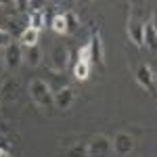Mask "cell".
Wrapping results in <instances>:
<instances>
[{
	"instance_id": "obj_23",
	"label": "cell",
	"mask_w": 157,
	"mask_h": 157,
	"mask_svg": "<svg viewBox=\"0 0 157 157\" xmlns=\"http://www.w3.org/2000/svg\"><path fill=\"white\" fill-rule=\"evenodd\" d=\"M0 157H13L11 151H6V149H0Z\"/></svg>"
},
{
	"instance_id": "obj_24",
	"label": "cell",
	"mask_w": 157,
	"mask_h": 157,
	"mask_svg": "<svg viewBox=\"0 0 157 157\" xmlns=\"http://www.w3.org/2000/svg\"><path fill=\"white\" fill-rule=\"evenodd\" d=\"M0 111H2V105H0Z\"/></svg>"
},
{
	"instance_id": "obj_22",
	"label": "cell",
	"mask_w": 157,
	"mask_h": 157,
	"mask_svg": "<svg viewBox=\"0 0 157 157\" xmlns=\"http://www.w3.org/2000/svg\"><path fill=\"white\" fill-rule=\"evenodd\" d=\"M4 71H6V65H4V55L0 52V75H2Z\"/></svg>"
},
{
	"instance_id": "obj_20",
	"label": "cell",
	"mask_w": 157,
	"mask_h": 157,
	"mask_svg": "<svg viewBox=\"0 0 157 157\" xmlns=\"http://www.w3.org/2000/svg\"><path fill=\"white\" fill-rule=\"evenodd\" d=\"M11 34L6 32V29H0V48H6L9 44H11Z\"/></svg>"
},
{
	"instance_id": "obj_11",
	"label": "cell",
	"mask_w": 157,
	"mask_h": 157,
	"mask_svg": "<svg viewBox=\"0 0 157 157\" xmlns=\"http://www.w3.org/2000/svg\"><path fill=\"white\" fill-rule=\"evenodd\" d=\"M143 46H147L149 50L157 48V32H155L153 19H149V21L143 25Z\"/></svg>"
},
{
	"instance_id": "obj_21",
	"label": "cell",
	"mask_w": 157,
	"mask_h": 157,
	"mask_svg": "<svg viewBox=\"0 0 157 157\" xmlns=\"http://www.w3.org/2000/svg\"><path fill=\"white\" fill-rule=\"evenodd\" d=\"M15 11L17 13H29V2H15Z\"/></svg>"
},
{
	"instance_id": "obj_19",
	"label": "cell",
	"mask_w": 157,
	"mask_h": 157,
	"mask_svg": "<svg viewBox=\"0 0 157 157\" xmlns=\"http://www.w3.org/2000/svg\"><path fill=\"white\" fill-rule=\"evenodd\" d=\"M63 15H65V25H67V34L75 32V29L80 27V15H78V13H73V11H65Z\"/></svg>"
},
{
	"instance_id": "obj_8",
	"label": "cell",
	"mask_w": 157,
	"mask_h": 157,
	"mask_svg": "<svg viewBox=\"0 0 157 157\" xmlns=\"http://www.w3.org/2000/svg\"><path fill=\"white\" fill-rule=\"evenodd\" d=\"M88 52H90V61L92 65H105V46H103V38L98 32L92 34L90 42H88Z\"/></svg>"
},
{
	"instance_id": "obj_9",
	"label": "cell",
	"mask_w": 157,
	"mask_h": 157,
	"mask_svg": "<svg viewBox=\"0 0 157 157\" xmlns=\"http://www.w3.org/2000/svg\"><path fill=\"white\" fill-rule=\"evenodd\" d=\"M4 65L6 69H17L21 63H23V48L19 42H11L6 48H4Z\"/></svg>"
},
{
	"instance_id": "obj_18",
	"label": "cell",
	"mask_w": 157,
	"mask_h": 157,
	"mask_svg": "<svg viewBox=\"0 0 157 157\" xmlns=\"http://www.w3.org/2000/svg\"><path fill=\"white\" fill-rule=\"evenodd\" d=\"M61 157H88V155H86V143H84V140L75 143V145L69 147L65 153H61Z\"/></svg>"
},
{
	"instance_id": "obj_10",
	"label": "cell",
	"mask_w": 157,
	"mask_h": 157,
	"mask_svg": "<svg viewBox=\"0 0 157 157\" xmlns=\"http://www.w3.org/2000/svg\"><path fill=\"white\" fill-rule=\"evenodd\" d=\"M73 101H75V90L71 86H65V88H61L57 92H52V105L57 109H61V111H67L73 105Z\"/></svg>"
},
{
	"instance_id": "obj_1",
	"label": "cell",
	"mask_w": 157,
	"mask_h": 157,
	"mask_svg": "<svg viewBox=\"0 0 157 157\" xmlns=\"http://www.w3.org/2000/svg\"><path fill=\"white\" fill-rule=\"evenodd\" d=\"M27 90H29L32 101L36 103L38 107H52V90H50L48 82H44V80H32L29 86H27Z\"/></svg>"
},
{
	"instance_id": "obj_6",
	"label": "cell",
	"mask_w": 157,
	"mask_h": 157,
	"mask_svg": "<svg viewBox=\"0 0 157 157\" xmlns=\"http://www.w3.org/2000/svg\"><path fill=\"white\" fill-rule=\"evenodd\" d=\"M134 78H136V82L140 84L143 90H147L151 97L155 94V75H153V69L143 63V65H138L136 69H134Z\"/></svg>"
},
{
	"instance_id": "obj_14",
	"label": "cell",
	"mask_w": 157,
	"mask_h": 157,
	"mask_svg": "<svg viewBox=\"0 0 157 157\" xmlns=\"http://www.w3.org/2000/svg\"><path fill=\"white\" fill-rule=\"evenodd\" d=\"M40 42V32L38 29H32V27H25L19 36V44L21 48H32V46H38Z\"/></svg>"
},
{
	"instance_id": "obj_15",
	"label": "cell",
	"mask_w": 157,
	"mask_h": 157,
	"mask_svg": "<svg viewBox=\"0 0 157 157\" xmlns=\"http://www.w3.org/2000/svg\"><path fill=\"white\" fill-rule=\"evenodd\" d=\"M23 61L29 65V67H38V65L42 63V50H40V44H38V46H32V48H25Z\"/></svg>"
},
{
	"instance_id": "obj_12",
	"label": "cell",
	"mask_w": 157,
	"mask_h": 157,
	"mask_svg": "<svg viewBox=\"0 0 157 157\" xmlns=\"http://www.w3.org/2000/svg\"><path fill=\"white\" fill-rule=\"evenodd\" d=\"M143 25L145 23L134 21V19H128V23H126V34L130 38V42L136 46H143Z\"/></svg>"
},
{
	"instance_id": "obj_16",
	"label": "cell",
	"mask_w": 157,
	"mask_h": 157,
	"mask_svg": "<svg viewBox=\"0 0 157 157\" xmlns=\"http://www.w3.org/2000/svg\"><path fill=\"white\" fill-rule=\"evenodd\" d=\"M46 23V6L42 9V11H34L29 13V19H27V27H32V29H42Z\"/></svg>"
},
{
	"instance_id": "obj_7",
	"label": "cell",
	"mask_w": 157,
	"mask_h": 157,
	"mask_svg": "<svg viewBox=\"0 0 157 157\" xmlns=\"http://www.w3.org/2000/svg\"><path fill=\"white\" fill-rule=\"evenodd\" d=\"M50 65H52V69L57 73L67 69V65H69V50L63 44H55L52 46V50H50Z\"/></svg>"
},
{
	"instance_id": "obj_4",
	"label": "cell",
	"mask_w": 157,
	"mask_h": 157,
	"mask_svg": "<svg viewBox=\"0 0 157 157\" xmlns=\"http://www.w3.org/2000/svg\"><path fill=\"white\" fill-rule=\"evenodd\" d=\"M86 155L88 157H111V138L105 134H97L94 138H90V143H86Z\"/></svg>"
},
{
	"instance_id": "obj_5",
	"label": "cell",
	"mask_w": 157,
	"mask_h": 157,
	"mask_svg": "<svg viewBox=\"0 0 157 157\" xmlns=\"http://www.w3.org/2000/svg\"><path fill=\"white\" fill-rule=\"evenodd\" d=\"M111 151L115 153V155L120 157H128L130 153L134 151V138L130 132H117L113 134V138H111Z\"/></svg>"
},
{
	"instance_id": "obj_3",
	"label": "cell",
	"mask_w": 157,
	"mask_h": 157,
	"mask_svg": "<svg viewBox=\"0 0 157 157\" xmlns=\"http://www.w3.org/2000/svg\"><path fill=\"white\" fill-rule=\"evenodd\" d=\"M92 73V61H90V52H88V44H84L80 52H78V59L73 63V78L78 82H86Z\"/></svg>"
},
{
	"instance_id": "obj_13",
	"label": "cell",
	"mask_w": 157,
	"mask_h": 157,
	"mask_svg": "<svg viewBox=\"0 0 157 157\" xmlns=\"http://www.w3.org/2000/svg\"><path fill=\"white\" fill-rule=\"evenodd\" d=\"M128 19L147 23L149 21V6H147L145 2H132L130 4V13H128Z\"/></svg>"
},
{
	"instance_id": "obj_17",
	"label": "cell",
	"mask_w": 157,
	"mask_h": 157,
	"mask_svg": "<svg viewBox=\"0 0 157 157\" xmlns=\"http://www.w3.org/2000/svg\"><path fill=\"white\" fill-rule=\"evenodd\" d=\"M48 21H50V27H52L59 36H65V34H67V25H65V15H63V13H55Z\"/></svg>"
},
{
	"instance_id": "obj_2",
	"label": "cell",
	"mask_w": 157,
	"mask_h": 157,
	"mask_svg": "<svg viewBox=\"0 0 157 157\" xmlns=\"http://www.w3.org/2000/svg\"><path fill=\"white\" fill-rule=\"evenodd\" d=\"M21 98V82L19 78H6L0 86V105H15Z\"/></svg>"
}]
</instances>
